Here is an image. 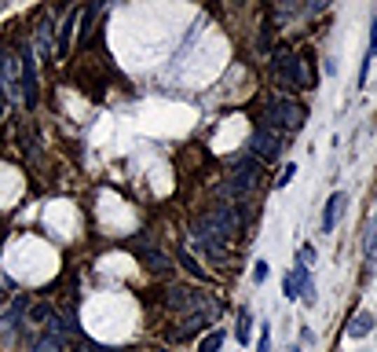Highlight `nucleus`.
Instances as JSON below:
<instances>
[{
	"label": "nucleus",
	"instance_id": "nucleus-7",
	"mask_svg": "<svg viewBox=\"0 0 377 352\" xmlns=\"http://www.w3.org/2000/svg\"><path fill=\"white\" fill-rule=\"evenodd\" d=\"M19 67H22V107L34 110L37 107V67H34V52L26 44L19 52Z\"/></svg>",
	"mask_w": 377,
	"mask_h": 352
},
{
	"label": "nucleus",
	"instance_id": "nucleus-1",
	"mask_svg": "<svg viewBox=\"0 0 377 352\" xmlns=\"http://www.w3.org/2000/svg\"><path fill=\"white\" fill-rule=\"evenodd\" d=\"M304 107L301 103H293L289 95H275V100H268V107H264V125H271V129H278L282 136H289V133H297L301 125H304Z\"/></svg>",
	"mask_w": 377,
	"mask_h": 352
},
{
	"label": "nucleus",
	"instance_id": "nucleus-13",
	"mask_svg": "<svg viewBox=\"0 0 377 352\" xmlns=\"http://www.w3.org/2000/svg\"><path fill=\"white\" fill-rule=\"evenodd\" d=\"M37 55H41V59L52 55V19H44V22L37 26Z\"/></svg>",
	"mask_w": 377,
	"mask_h": 352
},
{
	"label": "nucleus",
	"instance_id": "nucleus-21",
	"mask_svg": "<svg viewBox=\"0 0 377 352\" xmlns=\"http://www.w3.org/2000/svg\"><path fill=\"white\" fill-rule=\"evenodd\" d=\"M4 103L8 100H4V88H0V121H4Z\"/></svg>",
	"mask_w": 377,
	"mask_h": 352
},
{
	"label": "nucleus",
	"instance_id": "nucleus-2",
	"mask_svg": "<svg viewBox=\"0 0 377 352\" xmlns=\"http://www.w3.org/2000/svg\"><path fill=\"white\" fill-rule=\"evenodd\" d=\"M271 74H275V81L282 85V92H297V88L315 85V77L304 70V59L293 55V52H278L271 62Z\"/></svg>",
	"mask_w": 377,
	"mask_h": 352
},
{
	"label": "nucleus",
	"instance_id": "nucleus-6",
	"mask_svg": "<svg viewBox=\"0 0 377 352\" xmlns=\"http://www.w3.org/2000/svg\"><path fill=\"white\" fill-rule=\"evenodd\" d=\"M256 180H260V165L253 162V158H242V162L235 165V176H231V184H227V191H231L235 198H245V195L256 191Z\"/></svg>",
	"mask_w": 377,
	"mask_h": 352
},
{
	"label": "nucleus",
	"instance_id": "nucleus-18",
	"mask_svg": "<svg viewBox=\"0 0 377 352\" xmlns=\"http://www.w3.org/2000/svg\"><path fill=\"white\" fill-rule=\"evenodd\" d=\"M293 172H297V165H293V162H289V165L282 169V176H278V180H275V184H278V187H286V184L293 180Z\"/></svg>",
	"mask_w": 377,
	"mask_h": 352
},
{
	"label": "nucleus",
	"instance_id": "nucleus-20",
	"mask_svg": "<svg viewBox=\"0 0 377 352\" xmlns=\"http://www.w3.org/2000/svg\"><path fill=\"white\" fill-rule=\"evenodd\" d=\"M256 352H271V334H268V327H264V334H260V345H256Z\"/></svg>",
	"mask_w": 377,
	"mask_h": 352
},
{
	"label": "nucleus",
	"instance_id": "nucleus-19",
	"mask_svg": "<svg viewBox=\"0 0 377 352\" xmlns=\"http://www.w3.org/2000/svg\"><path fill=\"white\" fill-rule=\"evenodd\" d=\"M253 279H256V283H264V279H268V261H256V268H253Z\"/></svg>",
	"mask_w": 377,
	"mask_h": 352
},
{
	"label": "nucleus",
	"instance_id": "nucleus-12",
	"mask_svg": "<svg viewBox=\"0 0 377 352\" xmlns=\"http://www.w3.org/2000/svg\"><path fill=\"white\" fill-rule=\"evenodd\" d=\"M373 330V312H359L355 319H352V327H348V338H366V334Z\"/></svg>",
	"mask_w": 377,
	"mask_h": 352
},
{
	"label": "nucleus",
	"instance_id": "nucleus-16",
	"mask_svg": "<svg viewBox=\"0 0 377 352\" xmlns=\"http://www.w3.org/2000/svg\"><path fill=\"white\" fill-rule=\"evenodd\" d=\"M249 323H253V316L242 309V312H238V341H242V345H249Z\"/></svg>",
	"mask_w": 377,
	"mask_h": 352
},
{
	"label": "nucleus",
	"instance_id": "nucleus-22",
	"mask_svg": "<svg viewBox=\"0 0 377 352\" xmlns=\"http://www.w3.org/2000/svg\"><path fill=\"white\" fill-rule=\"evenodd\" d=\"M293 352H301V348H293Z\"/></svg>",
	"mask_w": 377,
	"mask_h": 352
},
{
	"label": "nucleus",
	"instance_id": "nucleus-8",
	"mask_svg": "<svg viewBox=\"0 0 377 352\" xmlns=\"http://www.w3.org/2000/svg\"><path fill=\"white\" fill-rule=\"evenodd\" d=\"M132 250H136V257H143V261H146V268H154V271L169 268L165 250H161V246H154L151 238H136V243H132Z\"/></svg>",
	"mask_w": 377,
	"mask_h": 352
},
{
	"label": "nucleus",
	"instance_id": "nucleus-10",
	"mask_svg": "<svg viewBox=\"0 0 377 352\" xmlns=\"http://www.w3.org/2000/svg\"><path fill=\"white\" fill-rule=\"evenodd\" d=\"M363 250H366V261L377 264V213L366 220V231H363Z\"/></svg>",
	"mask_w": 377,
	"mask_h": 352
},
{
	"label": "nucleus",
	"instance_id": "nucleus-3",
	"mask_svg": "<svg viewBox=\"0 0 377 352\" xmlns=\"http://www.w3.org/2000/svg\"><path fill=\"white\" fill-rule=\"evenodd\" d=\"M0 88H4L8 103L22 100V67H19V52L15 48H0Z\"/></svg>",
	"mask_w": 377,
	"mask_h": 352
},
{
	"label": "nucleus",
	"instance_id": "nucleus-14",
	"mask_svg": "<svg viewBox=\"0 0 377 352\" xmlns=\"http://www.w3.org/2000/svg\"><path fill=\"white\" fill-rule=\"evenodd\" d=\"M81 15H85V11H70L67 26H62V37H59V55H67V52H70V34H74V26H77Z\"/></svg>",
	"mask_w": 377,
	"mask_h": 352
},
{
	"label": "nucleus",
	"instance_id": "nucleus-4",
	"mask_svg": "<svg viewBox=\"0 0 377 352\" xmlns=\"http://www.w3.org/2000/svg\"><path fill=\"white\" fill-rule=\"evenodd\" d=\"M282 151H286V136L260 121L253 129V136H249V154L264 158V162H275V158H282Z\"/></svg>",
	"mask_w": 377,
	"mask_h": 352
},
{
	"label": "nucleus",
	"instance_id": "nucleus-11",
	"mask_svg": "<svg viewBox=\"0 0 377 352\" xmlns=\"http://www.w3.org/2000/svg\"><path fill=\"white\" fill-rule=\"evenodd\" d=\"M304 286H311V276H308V268H301L297 264V271L286 279V297H297V294H304Z\"/></svg>",
	"mask_w": 377,
	"mask_h": 352
},
{
	"label": "nucleus",
	"instance_id": "nucleus-5",
	"mask_svg": "<svg viewBox=\"0 0 377 352\" xmlns=\"http://www.w3.org/2000/svg\"><path fill=\"white\" fill-rule=\"evenodd\" d=\"M169 309H179V312H194V316H212V305L209 297L198 294V290H187V286H172L169 297H165Z\"/></svg>",
	"mask_w": 377,
	"mask_h": 352
},
{
	"label": "nucleus",
	"instance_id": "nucleus-15",
	"mask_svg": "<svg viewBox=\"0 0 377 352\" xmlns=\"http://www.w3.org/2000/svg\"><path fill=\"white\" fill-rule=\"evenodd\" d=\"M220 348H224V330H212V334H205L202 345H198V352H220Z\"/></svg>",
	"mask_w": 377,
	"mask_h": 352
},
{
	"label": "nucleus",
	"instance_id": "nucleus-9",
	"mask_svg": "<svg viewBox=\"0 0 377 352\" xmlns=\"http://www.w3.org/2000/svg\"><path fill=\"white\" fill-rule=\"evenodd\" d=\"M344 202H348V198H344V191H334V195H330L326 213H322V231H334L337 228V217L344 213Z\"/></svg>",
	"mask_w": 377,
	"mask_h": 352
},
{
	"label": "nucleus",
	"instance_id": "nucleus-17",
	"mask_svg": "<svg viewBox=\"0 0 377 352\" xmlns=\"http://www.w3.org/2000/svg\"><path fill=\"white\" fill-rule=\"evenodd\" d=\"M315 264V246H301V268Z\"/></svg>",
	"mask_w": 377,
	"mask_h": 352
}]
</instances>
